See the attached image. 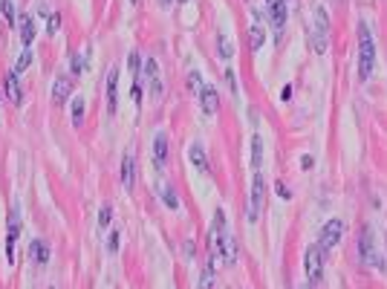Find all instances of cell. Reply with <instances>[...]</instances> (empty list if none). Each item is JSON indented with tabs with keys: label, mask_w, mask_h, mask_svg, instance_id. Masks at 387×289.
Returning <instances> with one entry per match:
<instances>
[{
	"label": "cell",
	"mask_w": 387,
	"mask_h": 289,
	"mask_svg": "<svg viewBox=\"0 0 387 289\" xmlns=\"http://www.w3.org/2000/svg\"><path fill=\"white\" fill-rule=\"evenodd\" d=\"M373 61H376V47H373V38L367 23L358 26V78L367 81L373 75Z\"/></svg>",
	"instance_id": "1"
},
{
	"label": "cell",
	"mask_w": 387,
	"mask_h": 289,
	"mask_svg": "<svg viewBox=\"0 0 387 289\" xmlns=\"http://www.w3.org/2000/svg\"><path fill=\"white\" fill-rule=\"evenodd\" d=\"M312 15H315V26L309 29V47L318 52V55H324L327 47H330V17H327V12H324L321 6Z\"/></svg>",
	"instance_id": "2"
},
{
	"label": "cell",
	"mask_w": 387,
	"mask_h": 289,
	"mask_svg": "<svg viewBox=\"0 0 387 289\" xmlns=\"http://www.w3.org/2000/svg\"><path fill=\"white\" fill-rule=\"evenodd\" d=\"M214 229L220 231V255H222V260L228 266H234L237 263V240L231 237V231H225V214L222 211H217V217H214Z\"/></svg>",
	"instance_id": "3"
},
{
	"label": "cell",
	"mask_w": 387,
	"mask_h": 289,
	"mask_svg": "<svg viewBox=\"0 0 387 289\" xmlns=\"http://www.w3.org/2000/svg\"><path fill=\"white\" fill-rule=\"evenodd\" d=\"M303 269H306V278H309L312 287H318L321 281H324V252H321V246H309V249H306V255H303Z\"/></svg>",
	"instance_id": "4"
},
{
	"label": "cell",
	"mask_w": 387,
	"mask_h": 289,
	"mask_svg": "<svg viewBox=\"0 0 387 289\" xmlns=\"http://www.w3.org/2000/svg\"><path fill=\"white\" fill-rule=\"evenodd\" d=\"M263 205H266V182L260 173H254L252 179V203H249V220L257 223L263 214Z\"/></svg>",
	"instance_id": "5"
},
{
	"label": "cell",
	"mask_w": 387,
	"mask_h": 289,
	"mask_svg": "<svg viewBox=\"0 0 387 289\" xmlns=\"http://www.w3.org/2000/svg\"><path fill=\"white\" fill-rule=\"evenodd\" d=\"M361 260H364L367 266H373V269H382V257L376 252V237H373L370 226L361 229Z\"/></svg>",
	"instance_id": "6"
},
{
	"label": "cell",
	"mask_w": 387,
	"mask_h": 289,
	"mask_svg": "<svg viewBox=\"0 0 387 289\" xmlns=\"http://www.w3.org/2000/svg\"><path fill=\"white\" fill-rule=\"evenodd\" d=\"M341 234H344V223L341 220H330L324 229H321V252H330L332 246L341 243Z\"/></svg>",
	"instance_id": "7"
},
{
	"label": "cell",
	"mask_w": 387,
	"mask_h": 289,
	"mask_svg": "<svg viewBox=\"0 0 387 289\" xmlns=\"http://www.w3.org/2000/svg\"><path fill=\"white\" fill-rule=\"evenodd\" d=\"M20 237V214L12 211L9 214V234H6V257H9V263L15 260V243Z\"/></svg>",
	"instance_id": "8"
},
{
	"label": "cell",
	"mask_w": 387,
	"mask_h": 289,
	"mask_svg": "<svg viewBox=\"0 0 387 289\" xmlns=\"http://www.w3.org/2000/svg\"><path fill=\"white\" fill-rule=\"evenodd\" d=\"M145 75H148V93H151L153 99H159L162 96V75H159V67H156L153 58L145 61Z\"/></svg>",
	"instance_id": "9"
},
{
	"label": "cell",
	"mask_w": 387,
	"mask_h": 289,
	"mask_svg": "<svg viewBox=\"0 0 387 289\" xmlns=\"http://www.w3.org/2000/svg\"><path fill=\"white\" fill-rule=\"evenodd\" d=\"M69 96H72V78H69V75H58L55 84H52V99H55V104H67Z\"/></svg>",
	"instance_id": "10"
},
{
	"label": "cell",
	"mask_w": 387,
	"mask_h": 289,
	"mask_svg": "<svg viewBox=\"0 0 387 289\" xmlns=\"http://www.w3.org/2000/svg\"><path fill=\"white\" fill-rule=\"evenodd\" d=\"M118 107V69L113 67L107 72V113H116Z\"/></svg>",
	"instance_id": "11"
},
{
	"label": "cell",
	"mask_w": 387,
	"mask_h": 289,
	"mask_svg": "<svg viewBox=\"0 0 387 289\" xmlns=\"http://www.w3.org/2000/svg\"><path fill=\"white\" fill-rule=\"evenodd\" d=\"M200 104H202V113L205 116H214L220 110V96L214 87H202L200 90Z\"/></svg>",
	"instance_id": "12"
},
{
	"label": "cell",
	"mask_w": 387,
	"mask_h": 289,
	"mask_svg": "<svg viewBox=\"0 0 387 289\" xmlns=\"http://www.w3.org/2000/svg\"><path fill=\"white\" fill-rule=\"evenodd\" d=\"M165 159H168V136H165V133H156V139H153V165L162 171Z\"/></svg>",
	"instance_id": "13"
},
{
	"label": "cell",
	"mask_w": 387,
	"mask_h": 289,
	"mask_svg": "<svg viewBox=\"0 0 387 289\" xmlns=\"http://www.w3.org/2000/svg\"><path fill=\"white\" fill-rule=\"evenodd\" d=\"M6 99L15 104V107L23 104V93H20V84H17V72H15V69L6 75Z\"/></svg>",
	"instance_id": "14"
},
{
	"label": "cell",
	"mask_w": 387,
	"mask_h": 289,
	"mask_svg": "<svg viewBox=\"0 0 387 289\" xmlns=\"http://www.w3.org/2000/svg\"><path fill=\"white\" fill-rule=\"evenodd\" d=\"M121 182H124V191H133L136 185V162L130 153L121 159Z\"/></svg>",
	"instance_id": "15"
},
{
	"label": "cell",
	"mask_w": 387,
	"mask_h": 289,
	"mask_svg": "<svg viewBox=\"0 0 387 289\" xmlns=\"http://www.w3.org/2000/svg\"><path fill=\"white\" fill-rule=\"evenodd\" d=\"M20 41H23V47L29 50L32 47V41H35V20H32V15H20Z\"/></svg>",
	"instance_id": "16"
},
{
	"label": "cell",
	"mask_w": 387,
	"mask_h": 289,
	"mask_svg": "<svg viewBox=\"0 0 387 289\" xmlns=\"http://www.w3.org/2000/svg\"><path fill=\"white\" fill-rule=\"evenodd\" d=\"M269 9H272V23L280 32L283 23H286V0H275V3H269Z\"/></svg>",
	"instance_id": "17"
},
{
	"label": "cell",
	"mask_w": 387,
	"mask_h": 289,
	"mask_svg": "<svg viewBox=\"0 0 387 289\" xmlns=\"http://www.w3.org/2000/svg\"><path fill=\"white\" fill-rule=\"evenodd\" d=\"M156 188H159V197H162V203L168 205V208H179V200H176V191H173V185H168L165 179H159V182H156Z\"/></svg>",
	"instance_id": "18"
},
{
	"label": "cell",
	"mask_w": 387,
	"mask_h": 289,
	"mask_svg": "<svg viewBox=\"0 0 387 289\" xmlns=\"http://www.w3.org/2000/svg\"><path fill=\"white\" fill-rule=\"evenodd\" d=\"M188 159L194 162V168H200V171H208V159H205V151H202V145H191L188 148Z\"/></svg>",
	"instance_id": "19"
},
{
	"label": "cell",
	"mask_w": 387,
	"mask_h": 289,
	"mask_svg": "<svg viewBox=\"0 0 387 289\" xmlns=\"http://www.w3.org/2000/svg\"><path fill=\"white\" fill-rule=\"evenodd\" d=\"M29 257H32L35 263L44 266V263L50 260V249H47V243H44V240H35L32 246H29Z\"/></svg>",
	"instance_id": "20"
},
{
	"label": "cell",
	"mask_w": 387,
	"mask_h": 289,
	"mask_svg": "<svg viewBox=\"0 0 387 289\" xmlns=\"http://www.w3.org/2000/svg\"><path fill=\"white\" fill-rule=\"evenodd\" d=\"M217 50H220V58H225V61L234 55V47H231V41H228V35H225V32L217 35Z\"/></svg>",
	"instance_id": "21"
},
{
	"label": "cell",
	"mask_w": 387,
	"mask_h": 289,
	"mask_svg": "<svg viewBox=\"0 0 387 289\" xmlns=\"http://www.w3.org/2000/svg\"><path fill=\"white\" fill-rule=\"evenodd\" d=\"M84 113H87V102L81 99V96H78V99L72 102V124H75V127L84 121Z\"/></svg>",
	"instance_id": "22"
},
{
	"label": "cell",
	"mask_w": 387,
	"mask_h": 289,
	"mask_svg": "<svg viewBox=\"0 0 387 289\" xmlns=\"http://www.w3.org/2000/svg\"><path fill=\"white\" fill-rule=\"evenodd\" d=\"M263 38H266V35H263V26H260V23H254L252 29H249V44H252L254 52L263 47Z\"/></svg>",
	"instance_id": "23"
},
{
	"label": "cell",
	"mask_w": 387,
	"mask_h": 289,
	"mask_svg": "<svg viewBox=\"0 0 387 289\" xmlns=\"http://www.w3.org/2000/svg\"><path fill=\"white\" fill-rule=\"evenodd\" d=\"M252 165L254 168L263 165V139L260 136H254V142H252Z\"/></svg>",
	"instance_id": "24"
},
{
	"label": "cell",
	"mask_w": 387,
	"mask_h": 289,
	"mask_svg": "<svg viewBox=\"0 0 387 289\" xmlns=\"http://www.w3.org/2000/svg\"><path fill=\"white\" fill-rule=\"evenodd\" d=\"M200 289H214V260L202 269V278H200Z\"/></svg>",
	"instance_id": "25"
},
{
	"label": "cell",
	"mask_w": 387,
	"mask_h": 289,
	"mask_svg": "<svg viewBox=\"0 0 387 289\" xmlns=\"http://www.w3.org/2000/svg\"><path fill=\"white\" fill-rule=\"evenodd\" d=\"M0 15L6 17L9 23H15V6H12V0H0Z\"/></svg>",
	"instance_id": "26"
},
{
	"label": "cell",
	"mask_w": 387,
	"mask_h": 289,
	"mask_svg": "<svg viewBox=\"0 0 387 289\" xmlns=\"http://www.w3.org/2000/svg\"><path fill=\"white\" fill-rule=\"evenodd\" d=\"M32 64V50H26L20 58H17V64H15V72H23V69Z\"/></svg>",
	"instance_id": "27"
},
{
	"label": "cell",
	"mask_w": 387,
	"mask_h": 289,
	"mask_svg": "<svg viewBox=\"0 0 387 289\" xmlns=\"http://www.w3.org/2000/svg\"><path fill=\"white\" fill-rule=\"evenodd\" d=\"M110 217H113V208L104 205V208L99 211V229H107V226H110Z\"/></svg>",
	"instance_id": "28"
},
{
	"label": "cell",
	"mask_w": 387,
	"mask_h": 289,
	"mask_svg": "<svg viewBox=\"0 0 387 289\" xmlns=\"http://www.w3.org/2000/svg\"><path fill=\"white\" fill-rule=\"evenodd\" d=\"M58 29H61V15L55 12V15H50V17H47V32H50V35H55Z\"/></svg>",
	"instance_id": "29"
},
{
	"label": "cell",
	"mask_w": 387,
	"mask_h": 289,
	"mask_svg": "<svg viewBox=\"0 0 387 289\" xmlns=\"http://www.w3.org/2000/svg\"><path fill=\"white\" fill-rule=\"evenodd\" d=\"M72 72H75V75H81V72H84V55H78V52L72 55Z\"/></svg>",
	"instance_id": "30"
},
{
	"label": "cell",
	"mask_w": 387,
	"mask_h": 289,
	"mask_svg": "<svg viewBox=\"0 0 387 289\" xmlns=\"http://www.w3.org/2000/svg\"><path fill=\"white\" fill-rule=\"evenodd\" d=\"M188 87H194V90H202V78H200V72H191V75H188Z\"/></svg>",
	"instance_id": "31"
},
{
	"label": "cell",
	"mask_w": 387,
	"mask_h": 289,
	"mask_svg": "<svg viewBox=\"0 0 387 289\" xmlns=\"http://www.w3.org/2000/svg\"><path fill=\"white\" fill-rule=\"evenodd\" d=\"M118 237H121L118 231H113V234L107 237V249H110V252H118Z\"/></svg>",
	"instance_id": "32"
},
{
	"label": "cell",
	"mask_w": 387,
	"mask_h": 289,
	"mask_svg": "<svg viewBox=\"0 0 387 289\" xmlns=\"http://www.w3.org/2000/svg\"><path fill=\"white\" fill-rule=\"evenodd\" d=\"M275 191H277V197H283V200H289V197H292V191H289L283 182H275Z\"/></svg>",
	"instance_id": "33"
},
{
	"label": "cell",
	"mask_w": 387,
	"mask_h": 289,
	"mask_svg": "<svg viewBox=\"0 0 387 289\" xmlns=\"http://www.w3.org/2000/svg\"><path fill=\"white\" fill-rule=\"evenodd\" d=\"M225 78H228V87H231V93H237V81H234V72H231V69L225 72Z\"/></svg>",
	"instance_id": "34"
},
{
	"label": "cell",
	"mask_w": 387,
	"mask_h": 289,
	"mask_svg": "<svg viewBox=\"0 0 387 289\" xmlns=\"http://www.w3.org/2000/svg\"><path fill=\"white\" fill-rule=\"evenodd\" d=\"M301 165H303V171H309L312 165H315V159H312V156H303V159H301Z\"/></svg>",
	"instance_id": "35"
},
{
	"label": "cell",
	"mask_w": 387,
	"mask_h": 289,
	"mask_svg": "<svg viewBox=\"0 0 387 289\" xmlns=\"http://www.w3.org/2000/svg\"><path fill=\"white\" fill-rule=\"evenodd\" d=\"M159 6H170V0H159Z\"/></svg>",
	"instance_id": "36"
},
{
	"label": "cell",
	"mask_w": 387,
	"mask_h": 289,
	"mask_svg": "<svg viewBox=\"0 0 387 289\" xmlns=\"http://www.w3.org/2000/svg\"><path fill=\"white\" fill-rule=\"evenodd\" d=\"M0 104H3V96H0Z\"/></svg>",
	"instance_id": "37"
},
{
	"label": "cell",
	"mask_w": 387,
	"mask_h": 289,
	"mask_svg": "<svg viewBox=\"0 0 387 289\" xmlns=\"http://www.w3.org/2000/svg\"><path fill=\"white\" fill-rule=\"evenodd\" d=\"M269 3H275V0H269Z\"/></svg>",
	"instance_id": "38"
},
{
	"label": "cell",
	"mask_w": 387,
	"mask_h": 289,
	"mask_svg": "<svg viewBox=\"0 0 387 289\" xmlns=\"http://www.w3.org/2000/svg\"><path fill=\"white\" fill-rule=\"evenodd\" d=\"M182 3H185V0H182Z\"/></svg>",
	"instance_id": "39"
},
{
	"label": "cell",
	"mask_w": 387,
	"mask_h": 289,
	"mask_svg": "<svg viewBox=\"0 0 387 289\" xmlns=\"http://www.w3.org/2000/svg\"><path fill=\"white\" fill-rule=\"evenodd\" d=\"M306 289H309V287H306Z\"/></svg>",
	"instance_id": "40"
}]
</instances>
